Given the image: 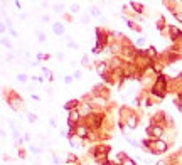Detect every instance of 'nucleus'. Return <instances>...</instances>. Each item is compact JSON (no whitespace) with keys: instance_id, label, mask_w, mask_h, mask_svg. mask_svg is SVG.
Returning <instances> with one entry per match:
<instances>
[{"instance_id":"9b49d317","label":"nucleus","mask_w":182,"mask_h":165,"mask_svg":"<svg viewBox=\"0 0 182 165\" xmlns=\"http://www.w3.org/2000/svg\"><path fill=\"white\" fill-rule=\"evenodd\" d=\"M42 71H44V74H46V76H47V79L49 81H52V79H54V78H52V71H49V69H42Z\"/></svg>"},{"instance_id":"7ed1b4c3","label":"nucleus","mask_w":182,"mask_h":165,"mask_svg":"<svg viewBox=\"0 0 182 165\" xmlns=\"http://www.w3.org/2000/svg\"><path fill=\"white\" fill-rule=\"evenodd\" d=\"M162 133H164V128H162V126H159V125L148 128V135H150V137H154V138H157V140L162 137Z\"/></svg>"},{"instance_id":"bb28decb","label":"nucleus","mask_w":182,"mask_h":165,"mask_svg":"<svg viewBox=\"0 0 182 165\" xmlns=\"http://www.w3.org/2000/svg\"><path fill=\"white\" fill-rule=\"evenodd\" d=\"M179 108H180V111H182V105H180V106H179Z\"/></svg>"},{"instance_id":"f3484780","label":"nucleus","mask_w":182,"mask_h":165,"mask_svg":"<svg viewBox=\"0 0 182 165\" xmlns=\"http://www.w3.org/2000/svg\"><path fill=\"white\" fill-rule=\"evenodd\" d=\"M19 157H20V158H26V150H22V148H19Z\"/></svg>"},{"instance_id":"6ab92c4d","label":"nucleus","mask_w":182,"mask_h":165,"mask_svg":"<svg viewBox=\"0 0 182 165\" xmlns=\"http://www.w3.org/2000/svg\"><path fill=\"white\" fill-rule=\"evenodd\" d=\"M71 12H73V14H76V12H79V5H73V7H71Z\"/></svg>"},{"instance_id":"9d476101","label":"nucleus","mask_w":182,"mask_h":165,"mask_svg":"<svg viewBox=\"0 0 182 165\" xmlns=\"http://www.w3.org/2000/svg\"><path fill=\"white\" fill-rule=\"evenodd\" d=\"M27 79H29L27 74H17V81L19 82H27Z\"/></svg>"},{"instance_id":"a878e982","label":"nucleus","mask_w":182,"mask_h":165,"mask_svg":"<svg viewBox=\"0 0 182 165\" xmlns=\"http://www.w3.org/2000/svg\"><path fill=\"white\" fill-rule=\"evenodd\" d=\"M83 66H88V56L83 57Z\"/></svg>"},{"instance_id":"393cba45","label":"nucleus","mask_w":182,"mask_h":165,"mask_svg":"<svg viewBox=\"0 0 182 165\" xmlns=\"http://www.w3.org/2000/svg\"><path fill=\"white\" fill-rule=\"evenodd\" d=\"M136 44H138V46H143V44H145V39H138L136 40Z\"/></svg>"},{"instance_id":"a211bd4d","label":"nucleus","mask_w":182,"mask_h":165,"mask_svg":"<svg viewBox=\"0 0 182 165\" xmlns=\"http://www.w3.org/2000/svg\"><path fill=\"white\" fill-rule=\"evenodd\" d=\"M89 14H91V15H100V10H96V9H89Z\"/></svg>"},{"instance_id":"b1692460","label":"nucleus","mask_w":182,"mask_h":165,"mask_svg":"<svg viewBox=\"0 0 182 165\" xmlns=\"http://www.w3.org/2000/svg\"><path fill=\"white\" fill-rule=\"evenodd\" d=\"M3 32H5V26H3L2 22H0V34H3Z\"/></svg>"},{"instance_id":"1a4fd4ad","label":"nucleus","mask_w":182,"mask_h":165,"mask_svg":"<svg viewBox=\"0 0 182 165\" xmlns=\"http://www.w3.org/2000/svg\"><path fill=\"white\" fill-rule=\"evenodd\" d=\"M169 31H170V34H174V37H180L182 35V32L179 31V29H175V27H170Z\"/></svg>"},{"instance_id":"aec40b11","label":"nucleus","mask_w":182,"mask_h":165,"mask_svg":"<svg viewBox=\"0 0 182 165\" xmlns=\"http://www.w3.org/2000/svg\"><path fill=\"white\" fill-rule=\"evenodd\" d=\"M73 76H74V79H79V78H81V71H76Z\"/></svg>"},{"instance_id":"6e6552de","label":"nucleus","mask_w":182,"mask_h":165,"mask_svg":"<svg viewBox=\"0 0 182 165\" xmlns=\"http://www.w3.org/2000/svg\"><path fill=\"white\" fill-rule=\"evenodd\" d=\"M127 123H128V126H130V128H135V126H136V116H130Z\"/></svg>"},{"instance_id":"dca6fc26","label":"nucleus","mask_w":182,"mask_h":165,"mask_svg":"<svg viewBox=\"0 0 182 165\" xmlns=\"http://www.w3.org/2000/svg\"><path fill=\"white\" fill-rule=\"evenodd\" d=\"M37 59H39V61H46V59H49V56L47 54H37Z\"/></svg>"},{"instance_id":"5701e85b","label":"nucleus","mask_w":182,"mask_h":165,"mask_svg":"<svg viewBox=\"0 0 182 165\" xmlns=\"http://www.w3.org/2000/svg\"><path fill=\"white\" fill-rule=\"evenodd\" d=\"M71 81H73V78H69V76H66V78H64V82H66V84H69Z\"/></svg>"},{"instance_id":"2eb2a0df","label":"nucleus","mask_w":182,"mask_h":165,"mask_svg":"<svg viewBox=\"0 0 182 165\" xmlns=\"http://www.w3.org/2000/svg\"><path fill=\"white\" fill-rule=\"evenodd\" d=\"M0 42H2V44H3V46H5V47L12 49V44H10V42H9V40H7V39H2V40H0Z\"/></svg>"},{"instance_id":"4be33fe9","label":"nucleus","mask_w":182,"mask_h":165,"mask_svg":"<svg viewBox=\"0 0 182 165\" xmlns=\"http://www.w3.org/2000/svg\"><path fill=\"white\" fill-rule=\"evenodd\" d=\"M123 165H135V163H133V162H132V160H130V158H127V160H125V162H123Z\"/></svg>"},{"instance_id":"412c9836","label":"nucleus","mask_w":182,"mask_h":165,"mask_svg":"<svg viewBox=\"0 0 182 165\" xmlns=\"http://www.w3.org/2000/svg\"><path fill=\"white\" fill-rule=\"evenodd\" d=\"M39 40H41V42H44V40H46V35L42 34V32H39Z\"/></svg>"},{"instance_id":"20e7f679","label":"nucleus","mask_w":182,"mask_h":165,"mask_svg":"<svg viewBox=\"0 0 182 165\" xmlns=\"http://www.w3.org/2000/svg\"><path fill=\"white\" fill-rule=\"evenodd\" d=\"M165 150H167V143L162 142V140H155V142H154V150H152V152L159 153V152H165Z\"/></svg>"},{"instance_id":"f8f14e48","label":"nucleus","mask_w":182,"mask_h":165,"mask_svg":"<svg viewBox=\"0 0 182 165\" xmlns=\"http://www.w3.org/2000/svg\"><path fill=\"white\" fill-rule=\"evenodd\" d=\"M27 121L29 123H34L36 121V115L34 113H27Z\"/></svg>"},{"instance_id":"f03ea898","label":"nucleus","mask_w":182,"mask_h":165,"mask_svg":"<svg viewBox=\"0 0 182 165\" xmlns=\"http://www.w3.org/2000/svg\"><path fill=\"white\" fill-rule=\"evenodd\" d=\"M76 135H78V138H89L91 137V135H89V128L86 125L76 126Z\"/></svg>"},{"instance_id":"39448f33","label":"nucleus","mask_w":182,"mask_h":165,"mask_svg":"<svg viewBox=\"0 0 182 165\" xmlns=\"http://www.w3.org/2000/svg\"><path fill=\"white\" fill-rule=\"evenodd\" d=\"M52 32L56 35H63L64 34V24L63 22H54L52 24Z\"/></svg>"},{"instance_id":"ddd939ff","label":"nucleus","mask_w":182,"mask_h":165,"mask_svg":"<svg viewBox=\"0 0 182 165\" xmlns=\"http://www.w3.org/2000/svg\"><path fill=\"white\" fill-rule=\"evenodd\" d=\"M76 160H78V157H76V155H73V153H69V155H68V162H69V163L76 162Z\"/></svg>"},{"instance_id":"f257e3e1","label":"nucleus","mask_w":182,"mask_h":165,"mask_svg":"<svg viewBox=\"0 0 182 165\" xmlns=\"http://www.w3.org/2000/svg\"><path fill=\"white\" fill-rule=\"evenodd\" d=\"M3 98H5V101L9 103V106L14 111H20L24 108V100L14 91V89H7L5 88L3 89Z\"/></svg>"},{"instance_id":"0eeeda50","label":"nucleus","mask_w":182,"mask_h":165,"mask_svg":"<svg viewBox=\"0 0 182 165\" xmlns=\"http://www.w3.org/2000/svg\"><path fill=\"white\" fill-rule=\"evenodd\" d=\"M106 68H108V66H106V63H98V64H96V71H98V74H100V76H103V78H105Z\"/></svg>"},{"instance_id":"423d86ee","label":"nucleus","mask_w":182,"mask_h":165,"mask_svg":"<svg viewBox=\"0 0 182 165\" xmlns=\"http://www.w3.org/2000/svg\"><path fill=\"white\" fill-rule=\"evenodd\" d=\"M79 105H81V101L79 100H71V101H68L64 105V110H68V111H73V110H76V108H79Z\"/></svg>"},{"instance_id":"4468645a","label":"nucleus","mask_w":182,"mask_h":165,"mask_svg":"<svg viewBox=\"0 0 182 165\" xmlns=\"http://www.w3.org/2000/svg\"><path fill=\"white\" fill-rule=\"evenodd\" d=\"M130 5L133 7L136 12H142V5H140V3H135V2H133V3H130Z\"/></svg>"}]
</instances>
